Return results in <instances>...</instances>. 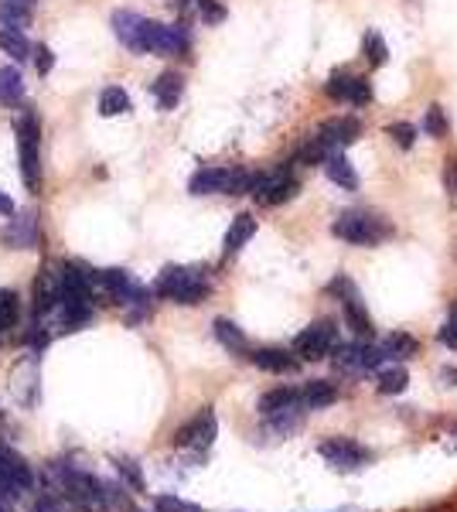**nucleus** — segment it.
Segmentation results:
<instances>
[{"mask_svg": "<svg viewBox=\"0 0 457 512\" xmlns=\"http://www.w3.org/2000/svg\"><path fill=\"white\" fill-rule=\"evenodd\" d=\"M0 342H4V332H0Z\"/></svg>", "mask_w": 457, "mask_h": 512, "instance_id": "obj_48", "label": "nucleus"}, {"mask_svg": "<svg viewBox=\"0 0 457 512\" xmlns=\"http://www.w3.org/2000/svg\"><path fill=\"white\" fill-rule=\"evenodd\" d=\"M0 103H4V106L24 103V79H21L18 69H11V65H4V69H0Z\"/></svg>", "mask_w": 457, "mask_h": 512, "instance_id": "obj_30", "label": "nucleus"}, {"mask_svg": "<svg viewBox=\"0 0 457 512\" xmlns=\"http://www.w3.org/2000/svg\"><path fill=\"white\" fill-rule=\"evenodd\" d=\"M130 492H134V489H130V485H123L120 478H116V482H106V499H110V509L113 512H137Z\"/></svg>", "mask_w": 457, "mask_h": 512, "instance_id": "obj_37", "label": "nucleus"}, {"mask_svg": "<svg viewBox=\"0 0 457 512\" xmlns=\"http://www.w3.org/2000/svg\"><path fill=\"white\" fill-rule=\"evenodd\" d=\"M260 373H270V376H294L301 369V359H297L294 349H280V345H260L246 355Z\"/></svg>", "mask_w": 457, "mask_h": 512, "instance_id": "obj_14", "label": "nucleus"}, {"mask_svg": "<svg viewBox=\"0 0 457 512\" xmlns=\"http://www.w3.org/2000/svg\"><path fill=\"white\" fill-rule=\"evenodd\" d=\"M113 35L120 38V45H127L130 52H137V41H140V28H144V18L134 11H116L113 14Z\"/></svg>", "mask_w": 457, "mask_h": 512, "instance_id": "obj_27", "label": "nucleus"}, {"mask_svg": "<svg viewBox=\"0 0 457 512\" xmlns=\"http://www.w3.org/2000/svg\"><path fill=\"white\" fill-rule=\"evenodd\" d=\"M215 441H219V414H215L212 403L202 410H195V414L171 434L174 448L181 454H191V458H205V454L215 448Z\"/></svg>", "mask_w": 457, "mask_h": 512, "instance_id": "obj_6", "label": "nucleus"}, {"mask_svg": "<svg viewBox=\"0 0 457 512\" xmlns=\"http://www.w3.org/2000/svg\"><path fill=\"white\" fill-rule=\"evenodd\" d=\"M236 168H198L188 181L191 195H229Z\"/></svg>", "mask_w": 457, "mask_h": 512, "instance_id": "obj_20", "label": "nucleus"}, {"mask_svg": "<svg viewBox=\"0 0 457 512\" xmlns=\"http://www.w3.org/2000/svg\"><path fill=\"white\" fill-rule=\"evenodd\" d=\"M0 216H7V219L14 216V202H11V198H7L4 192H0Z\"/></svg>", "mask_w": 457, "mask_h": 512, "instance_id": "obj_46", "label": "nucleus"}, {"mask_svg": "<svg viewBox=\"0 0 457 512\" xmlns=\"http://www.w3.org/2000/svg\"><path fill=\"white\" fill-rule=\"evenodd\" d=\"M386 352L382 342L376 338H352V342H338V349L331 352V366L335 373H342L348 379H362V376H376L386 366Z\"/></svg>", "mask_w": 457, "mask_h": 512, "instance_id": "obj_5", "label": "nucleus"}, {"mask_svg": "<svg viewBox=\"0 0 457 512\" xmlns=\"http://www.w3.org/2000/svg\"><path fill=\"white\" fill-rule=\"evenodd\" d=\"M382 352H386L389 362H410L420 352V338L410 332H393L382 338Z\"/></svg>", "mask_w": 457, "mask_h": 512, "instance_id": "obj_26", "label": "nucleus"}, {"mask_svg": "<svg viewBox=\"0 0 457 512\" xmlns=\"http://www.w3.org/2000/svg\"><path fill=\"white\" fill-rule=\"evenodd\" d=\"M38 475L28 465V458L18 454L7 444H0V499L4 502H18L24 492H35Z\"/></svg>", "mask_w": 457, "mask_h": 512, "instance_id": "obj_9", "label": "nucleus"}, {"mask_svg": "<svg viewBox=\"0 0 457 512\" xmlns=\"http://www.w3.org/2000/svg\"><path fill=\"white\" fill-rule=\"evenodd\" d=\"M437 444L444 451H451V454H457V417L454 420H444V424L437 427Z\"/></svg>", "mask_w": 457, "mask_h": 512, "instance_id": "obj_40", "label": "nucleus"}, {"mask_svg": "<svg viewBox=\"0 0 457 512\" xmlns=\"http://www.w3.org/2000/svg\"><path fill=\"white\" fill-rule=\"evenodd\" d=\"M31 59H35L38 76H48V72L55 69V55H52V48H48V45H38V48H35V55H31Z\"/></svg>", "mask_w": 457, "mask_h": 512, "instance_id": "obj_42", "label": "nucleus"}, {"mask_svg": "<svg viewBox=\"0 0 457 512\" xmlns=\"http://www.w3.org/2000/svg\"><path fill=\"white\" fill-rule=\"evenodd\" d=\"M212 335H215V342H219L229 355H249V352H253V345H249L246 332L236 325V321H229V318H215L212 321Z\"/></svg>", "mask_w": 457, "mask_h": 512, "instance_id": "obj_21", "label": "nucleus"}, {"mask_svg": "<svg viewBox=\"0 0 457 512\" xmlns=\"http://www.w3.org/2000/svg\"><path fill=\"white\" fill-rule=\"evenodd\" d=\"M386 134H389V140H393L396 147H400V151H413V144H417V127H413V123H406V120L389 123Z\"/></svg>", "mask_w": 457, "mask_h": 512, "instance_id": "obj_39", "label": "nucleus"}, {"mask_svg": "<svg viewBox=\"0 0 457 512\" xmlns=\"http://www.w3.org/2000/svg\"><path fill=\"white\" fill-rule=\"evenodd\" d=\"M321 168H324V175H328L331 181H335L338 188H345V192H359V175H355L352 161H348L342 151L331 154V158L324 161Z\"/></svg>", "mask_w": 457, "mask_h": 512, "instance_id": "obj_25", "label": "nucleus"}, {"mask_svg": "<svg viewBox=\"0 0 457 512\" xmlns=\"http://www.w3.org/2000/svg\"><path fill=\"white\" fill-rule=\"evenodd\" d=\"M28 512H62V502H58L52 492H38V499L31 502Z\"/></svg>", "mask_w": 457, "mask_h": 512, "instance_id": "obj_44", "label": "nucleus"}, {"mask_svg": "<svg viewBox=\"0 0 457 512\" xmlns=\"http://www.w3.org/2000/svg\"><path fill=\"white\" fill-rule=\"evenodd\" d=\"M113 468H116V478H120L123 485H130L134 492H144L147 489L144 468H140L134 458H113Z\"/></svg>", "mask_w": 457, "mask_h": 512, "instance_id": "obj_33", "label": "nucleus"}, {"mask_svg": "<svg viewBox=\"0 0 457 512\" xmlns=\"http://www.w3.org/2000/svg\"><path fill=\"white\" fill-rule=\"evenodd\" d=\"M362 55H365V62H369L372 69H379V65H386V62H389L386 38H382L379 31H365V38H362Z\"/></svg>", "mask_w": 457, "mask_h": 512, "instance_id": "obj_35", "label": "nucleus"}, {"mask_svg": "<svg viewBox=\"0 0 457 512\" xmlns=\"http://www.w3.org/2000/svg\"><path fill=\"white\" fill-rule=\"evenodd\" d=\"M38 352H28L24 359L18 362V366L11 369V396L21 403V407H35L38 403Z\"/></svg>", "mask_w": 457, "mask_h": 512, "instance_id": "obj_17", "label": "nucleus"}, {"mask_svg": "<svg viewBox=\"0 0 457 512\" xmlns=\"http://www.w3.org/2000/svg\"><path fill=\"white\" fill-rule=\"evenodd\" d=\"M437 342L444 345L447 352H457V297L447 304V318H444V325L437 328Z\"/></svg>", "mask_w": 457, "mask_h": 512, "instance_id": "obj_38", "label": "nucleus"}, {"mask_svg": "<svg viewBox=\"0 0 457 512\" xmlns=\"http://www.w3.org/2000/svg\"><path fill=\"white\" fill-rule=\"evenodd\" d=\"M393 222L372 209H348L331 222V236L348 246H379L393 239Z\"/></svg>", "mask_w": 457, "mask_h": 512, "instance_id": "obj_3", "label": "nucleus"}, {"mask_svg": "<svg viewBox=\"0 0 457 512\" xmlns=\"http://www.w3.org/2000/svg\"><path fill=\"white\" fill-rule=\"evenodd\" d=\"M444 192H447V202L457 209V154H451L444 164Z\"/></svg>", "mask_w": 457, "mask_h": 512, "instance_id": "obj_41", "label": "nucleus"}, {"mask_svg": "<svg viewBox=\"0 0 457 512\" xmlns=\"http://www.w3.org/2000/svg\"><path fill=\"white\" fill-rule=\"evenodd\" d=\"M181 93H185V79H181L178 72H161V76L154 79V86H151V96L157 99V106H161L164 113L178 106Z\"/></svg>", "mask_w": 457, "mask_h": 512, "instance_id": "obj_23", "label": "nucleus"}, {"mask_svg": "<svg viewBox=\"0 0 457 512\" xmlns=\"http://www.w3.org/2000/svg\"><path fill=\"white\" fill-rule=\"evenodd\" d=\"M324 291H328L338 304H342L345 328H352L355 338H376V325H372L369 308H365V301H362V294H359V287H355L352 277L338 274L328 287H324Z\"/></svg>", "mask_w": 457, "mask_h": 512, "instance_id": "obj_8", "label": "nucleus"}, {"mask_svg": "<svg viewBox=\"0 0 457 512\" xmlns=\"http://www.w3.org/2000/svg\"><path fill=\"white\" fill-rule=\"evenodd\" d=\"M417 512H457V506H451V502H437V506H427V509H417Z\"/></svg>", "mask_w": 457, "mask_h": 512, "instance_id": "obj_47", "label": "nucleus"}, {"mask_svg": "<svg viewBox=\"0 0 457 512\" xmlns=\"http://www.w3.org/2000/svg\"><path fill=\"white\" fill-rule=\"evenodd\" d=\"M31 24V11L21 4V0H0V28H28Z\"/></svg>", "mask_w": 457, "mask_h": 512, "instance_id": "obj_34", "label": "nucleus"}, {"mask_svg": "<svg viewBox=\"0 0 457 512\" xmlns=\"http://www.w3.org/2000/svg\"><path fill=\"white\" fill-rule=\"evenodd\" d=\"M130 110H134V103L123 86H106L99 93V117H127Z\"/></svg>", "mask_w": 457, "mask_h": 512, "instance_id": "obj_28", "label": "nucleus"}, {"mask_svg": "<svg viewBox=\"0 0 457 512\" xmlns=\"http://www.w3.org/2000/svg\"><path fill=\"white\" fill-rule=\"evenodd\" d=\"M0 52L11 55L14 62H24L35 55V48H31V41L24 38L21 28H0Z\"/></svg>", "mask_w": 457, "mask_h": 512, "instance_id": "obj_29", "label": "nucleus"}, {"mask_svg": "<svg viewBox=\"0 0 457 512\" xmlns=\"http://www.w3.org/2000/svg\"><path fill=\"white\" fill-rule=\"evenodd\" d=\"M314 451H318V458L338 475H359V472H365V468L376 465V458H379L369 444L355 441V437H348V434L324 437V441H318V448Z\"/></svg>", "mask_w": 457, "mask_h": 512, "instance_id": "obj_4", "label": "nucleus"}, {"mask_svg": "<svg viewBox=\"0 0 457 512\" xmlns=\"http://www.w3.org/2000/svg\"><path fill=\"white\" fill-rule=\"evenodd\" d=\"M151 506H154V512H205L202 506H195V502L181 499V495H174V492H161V495H154Z\"/></svg>", "mask_w": 457, "mask_h": 512, "instance_id": "obj_36", "label": "nucleus"}, {"mask_svg": "<svg viewBox=\"0 0 457 512\" xmlns=\"http://www.w3.org/2000/svg\"><path fill=\"white\" fill-rule=\"evenodd\" d=\"M58 301H62V284H58V263H55V267L41 270L35 277V287H31V308H35V318L45 321L48 315H55Z\"/></svg>", "mask_w": 457, "mask_h": 512, "instance_id": "obj_16", "label": "nucleus"}, {"mask_svg": "<svg viewBox=\"0 0 457 512\" xmlns=\"http://www.w3.org/2000/svg\"><path fill=\"white\" fill-rule=\"evenodd\" d=\"M253 236H256V219L249 216V212H239V216L232 219V226L226 229V239H222V253L236 256Z\"/></svg>", "mask_w": 457, "mask_h": 512, "instance_id": "obj_24", "label": "nucleus"}, {"mask_svg": "<svg viewBox=\"0 0 457 512\" xmlns=\"http://www.w3.org/2000/svg\"><path fill=\"white\" fill-rule=\"evenodd\" d=\"M437 379H440V386H444V390H457V366H454V362L440 369Z\"/></svg>", "mask_w": 457, "mask_h": 512, "instance_id": "obj_45", "label": "nucleus"}, {"mask_svg": "<svg viewBox=\"0 0 457 512\" xmlns=\"http://www.w3.org/2000/svg\"><path fill=\"white\" fill-rule=\"evenodd\" d=\"M290 349L297 352V359H301V362L331 359V352L338 349V325L331 318L311 321V325H307L304 332L294 338V345H290Z\"/></svg>", "mask_w": 457, "mask_h": 512, "instance_id": "obj_10", "label": "nucleus"}, {"mask_svg": "<svg viewBox=\"0 0 457 512\" xmlns=\"http://www.w3.org/2000/svg\"><path fill=\"white\" fill-rule=\"evenodd\" d=\"M290 410H304L301 403V386H273L256 400V414L263 417H277V414H290Z\"/></svg>", "mask_w": 457, "mask_h": 512, "instance_id": "obj_18", "label": "nucleus"}, {"mask_svg": "<svg viewBox=\"0 0 457 512\" xmlns=\"http://www.w3.org/2000/svg\"><path fill=\"white\" fill-rule=\"evenodd\" d=\"M342 400V386L335 379H307L301 386V403L307 414H321V410L335 407Z\"/></svg>", "mask_w": 457, "mask_h": 512, "instance_id": "obj_19", "label": "nucleus"}, {"mask_svg": "<svg viewBox=\"0 0 457 512\" xmlns=\"http://www.w3.org/2000/svg\"><path fill=\"white\" fill-rule=\"evenodd\" d=\"M21 321V297L11 287H0V332H11Z\"/></svg>", "mask_w": 457, "mask_h": 512, "instance_id": "obj_31", "label": "nucleus"}, {"mask_svg": "<svg viewBox=\"0 0 457 512\" xmlns=\"http://www.w3.org/2000/svg\"><path fill=\"white\" fill-rule=\"evenodd\" d=\"M198 18H202L205 24H219L222 18H226V11H222L215 0H198Z\"/></svg>", "mask_w": 457, "mask_h": 512, "instance_id": "obj_43", "label": "nucleus"}, {"mask_svg": "<svg viewBox=\"0 0 457 512\" xmlns=\"http://www.w3.org/2000/svg\"><path fill=\"white\" fill-rule=\"evenodd\" d=\"M0 243L7 250H38L41 243V222L35 212H24V216H11L4 229H0Z\"/></svg>", "mask_w": 457, "mask_h": 512, "instance_id": "obj_15", "label": "nucleus"}, {"mask_svg": "<svg viewBox=\"0 0 457 512\" xmlns=\"http://www.w3.org/2000/svg\"><path fill=\"white\" fill-rule=\"evenodd\" d=\"M410 390V373L403 362H386L376 373V393L379 396H403Z\"/></svg>", "mask_w": 457, "mask_h": 512, "instance_id": "obj_22", "label": "nucleus"}, {"mask_svg": "<svg viewBox=\"0 0 457 512\" xmlns=\"http://www.w3.org/2000/svg\"><path fill=\"white\" fill-rule=\"evenodd\" d=\"M324 96H328L331 103H342V106H365V103H372V82L338 69V72H331L328 82H324Z\"/></svg>", "mask_w": 457, "mask_h": 512, "instance_id": "obj_12", "label": "nucleus"}, {"mask_svg": "<svg viewBox=\"0 0 457 512\" xmlns=\"http://www.w3.org/2000/svg\"><path fill=\"white\" fill-rule=\"evenodd\" d=\"M154 294L164 301H174L181 308H195V304L209 301L212 294V274L205 267H181V263H168L157 274Z\"/></svg>", "mask_w": 457, "mask_h": 512, "instance_id": "obj_2", "label": "nucleus"}, {"mask_svg": "<svg viewBox=\"0 0 457 512\" xmlns=\"http://www.w3.org/2000/svg\"><path fill=\"white\" fill-rule=\"evenodd\" d=\"M423 134L434 137V140H447V134H451V120H447L444 106H427L423 110Z\"/></svg>", "mask_w": 457, "mask_h": 512, "instance_id": "obj_32", "label": "nucleus"}, {"mask_svg": "<svg viewBox=\"0 0 457 512\" xmlns=\"http://www.w3.org/2000/svg\"><path fill=\"white\" fill-rule=\"evenodd\" d=\"M311 137L318 140L328 154H338V151H345L348 144H355V140L362 137V123L355 117H331V120H324Z\"/></svg>", "mask_w": 457, "mask_h": 512, "instance_id": "obj_13", "label": "nucleus"}, {"mask_svg": "<svg viewBox=\"0 0 457 512\" xmlns=\"http://www.w3.org/2000/svg\"><path fill=\"white\" fill-rule=\"evenodd\" d=\"M18 154H21V178H24V188L31 195L41 192V123L31 110H24L18 117Z\"/></svg>", "mask_w": 457, "mask_h": 512, "instance_id": "obj_7", "label": "nucleus"}, {"mask_svg": "<svg viewBox=\"0 0 457 512\" xmlns=\"http://www.w3.org/2000/svg\"><path fill=\"white\" fill-rule=\"evenodd\" d=\"M297 178L290 175V164H280V168H270V171H260L253 175V185H249V195L256 198L260 205H284L290 198L297 195Z\"/></svg>", "mask_w": 457, "mask_h": 512, "instance_id": "obj_11", "label": "nucleus"}, {"mask_svg": "<svg viewBox=\"0 0 457 512\" xmlns=\"http://www.w3.org/2000/svg\"><path fill=\"white\" fill-rule=\"evenodd\" d=\"M48 475L55 478V485L48 492L58 502H65L72 512H113L110 499H106V482L86 468H76L72 461H55L48 468Z\"/></svg>", "mask_w": 457, "mask_h": 512, "instance_id": "obj_1", "label": "nucleus"}]
</instances>
